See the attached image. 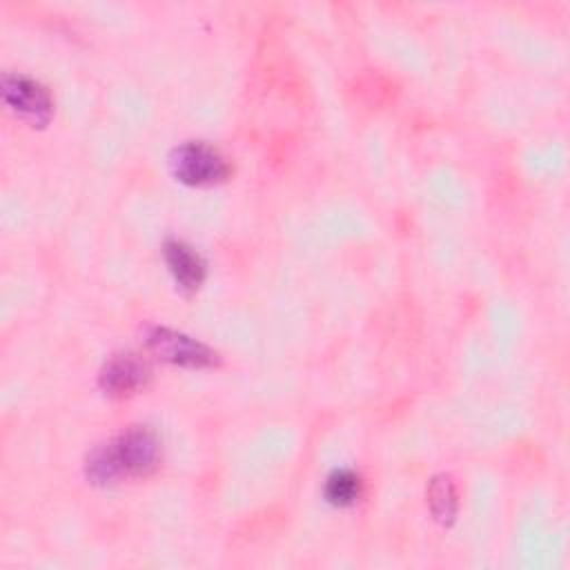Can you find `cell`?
<instances>
[{
    "instance_id": "2",
    "label": "cell",
    "mask_w": 570,
    "mask_h": 570,
    "mask_svg": "<svg viewBox=\"0 0 570 570\" xmlns=\"http://www.w3.org/2000/svg\"><path fill=\"white\" fill-rule=\"evenodd\" d=\"M169 167L180 183L191 187L216 185L229 176V163L225 156L200 140L178 145L169 156Z\"/></svg>"
},
{
    "instance_id": "5",
    "label": "cell",
    "mask_w": 570,
    "mask_h": 570,
    "mask_svg": "<svg viewBox=\"0 0 570 570\" xmlns=\"http://www.w3.org/2000/svg\"><path fill=\"white\" fill-rule=\"evenodd\" d=\"M147 361L134 352H120L105 363L100 372V387L109 396H129L136 394L147 383Z\"/></svg>"
},
{
    "instance_id": "6",
    "label": "cell",
    "mask_w": 570,
    "mask_h": 570,
    "mask_svg": "<svg viewBox=\"0 0 570 570\" xmlns=\"http://www.w3.org/2000/svg\"><path fill=\"white\" fill-rule=\"evenodd\" d=\"M163 254H165V263L180 289L194 292L196 287H200V283L205 281L207 267H205L203 256L194 247H189L183 240H167Z\"/></svg>"
},
{
    "instance_id": "1",
    "label": "cell",
    "mask_w": 570,
    "mask_h": 570,
    "mask_svg": "<svg viewBox=\"0 0 570 570\" xmlns=\"http://www.w3.org/2000/svg\"><path fill=\"white\" fill-rule=\"evenodd\" d=\"M160 461V439L147 425H134L107 443L98 445L87 459V476L94 483H116L145 476Z\"/></svg>"
},
{
    "instance_id": "3",
    "label": "cell",
    "mask_w": 570,
    "mask_h": 570,
    "mask_svg": "<svg viewBox=\"0 0 570 570\" xmlns=\"http://www.w3.org/2000/svg\"><path fill=\"white\" fill-rule=\"evenodd\" d=\"M2 98L7 107L31 125H45L51 118L53 102L47 87L20 73L2 76Z\"/></svg>"
},
{
    "instance_id": "8",
    "label": "cell",
    "mask_w": 570,
    "mask_h": 570,
    "mask_svg": "<svg viewBox=\"0 0 570 570\" xmlns=\"http://www.w3.org/2000/svg\"><path fill=\"white\" fill-rule=\"evenodd\" d=\"M361 494V479L352 470H334L325 481V497L332 505H352Z\"/></svg>"
},
{
    "instance_id": "4",
    "label": "cell",
    "mask_w": 570,
    "mask_h": 570,
    "mask_svg": "<svg viewBox=\"0 0 570 570\" xmlns=\"http://www.w3.org/2000/svg\"><path fill=\"white\" fill-rule=\"evenodd\" d=\"M147 345L154 354L174 365L205 367L216 361V354L207 345L169 327H151L147 334Z\"/></svg>"
},
{
    "instance_id": "7",
    "label": "cell",
    "mask_w": 570,
    "mask_h": 570,
    "mask_svg": "<svg viewBox=\"0 0 570 570\" xmlns=\"http://www.w3.org/2000/svg\"><path fill=\"white\" fill-rule=\"evenodd\" d=\"M428 505L436 521L450 523L456 514V492L450 476H434L428 485Z\"/></svg>"
}]
</instances>
